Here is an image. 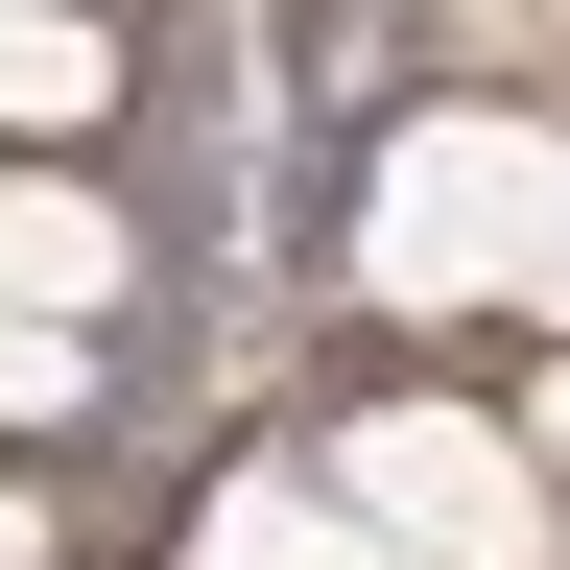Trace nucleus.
Masks as SVG:
<instances>
[{
	"instance_id": "f257e3e1",
	"label": "nucleus",
	"mask_w": 570,
	"mask_h": 570,
	"mask_svg": "<svg viewBox=\"0 0 570 570\" xmlns=\"http://www.w3.org/2000/svg\"><path fill=\"white\" fill-rule=\"evenodd\" d=\"M547 119L523 96H428L381 119V167H356V309H404V333H547Z\"/></svg>"
},
{
	"instance_id": "f03ea898",
	"label": "nucleus",
	"mask_w": 570,
	"mask_h": 570,
	"mask_svg": "<svg viewBox=\"0 0 570 570\" xmlns=\"http://www.w3.org/2000/svg\"><path fill=\"white\" fill-rule=\"evenodd\" d=\"M309 475H333L404 570H547V428H523V404L381 381V404H333V428H309Z\"/></svg>"
},
{
	"instance_id": "7ed1b4c3",
	"label": "nucleus",
	"mask_w": 570,
	"mask_h": 570,
	"mask_svg": "<svg viewBox=\"0 0 570 570\" xmlns=\"http://www.w3.org/2000/svg\"><path fill=\"white\" fill-rule=\"evenodd\" d=\"M119 285H142V214H119L96 167H0V309L119 333Z\"/></svg>"
},
{
	"instance_id": "39448f33",
	"label": "nucleus",
	"mask_w": 570,
	"mask_h": 570,
	"mask_svg": "<svg viewBox=\"0 0 570 570\" xmlns=\"http://www.w3.org/2000/svg\"><path fill=\"white\" fill-rule=\"evenodd\" d=\"M190 570H404V547L356 523V499H333L309 452H238V475L190 499Z\"/></svg>"
},
{
	"instance_id": "6e6552de",
	"label": "nucleus",
	"mask_w": 570,
	"mask_h": 570,
	"mask_svg": "<svg viewBox=\"0 0 570 570\" xmlns=\"http://www.w3.org/2000/svg\"><path fill=\"white\" fill-rule=\"evenodd\" d=\"M96 24H142V0H96Z\"/></svg>"
},
{
	"instance_id": "20e7f679",
	"label": "nucleus",
	"mask_w": 570,
	"mask_h": 570,
	"mask_svg": "<svg viewBox=\"0 0 570 570\" xmlns=\"http://www.w3.org/2000/svg\"><path fill=\"white\" fill-rule=\"evenodd\" d=\"M119 142V24L96 0H0V167H96Z\"/></svg>"
},
{
	"instance_id": "0eeeda50",
	"label": "nucleus",
	"mask_w": 570,
	"mask_h": 570,
	"mask_svg": "<svg viewBox=\"0 0 570 570\" xmlns=\"http://www.w3.org/2000/svg\"><path fill=\"white\" fill-rule=\"evenodd\" d=\"M0 570H48V523H24V499H0Z\"/></svg>"
},
{
	"instance_id": "423d86ee",
	"label": "nucleus",
	"mask_w": 570,
	"mask_h": 570,
	"mask_svg": "<svg viewBox=\"0 0 570 570\" xmlns=\"http://www.w3.org/2000/svg\"><path fill=\"white\" fill-rule=\"evenodd\" d=\"M96 356H119V333H48V309H0V428H71V404H96Z\"/></svg>"
}]
</instances>
